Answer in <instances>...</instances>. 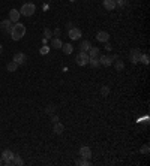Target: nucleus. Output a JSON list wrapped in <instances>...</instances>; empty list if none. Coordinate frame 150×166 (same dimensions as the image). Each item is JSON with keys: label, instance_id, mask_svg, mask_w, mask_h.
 Here are the masks:
<instances>
[{"label": "nucleus", "instance_id": "1", "mask_svg": "<svg viewBox=\"0 0 150 166\" xmlns=\"http://www.w3.org/2000/svg\"><path fill=\"white\" fill-rule=\"evenodd\" d=\"M11 38L14 39V41H20L24 35H26V26L24 24H21V23H15L14 26H12V30H11Z\"/></svg>", "mask_w": 150, "mask_h": 166}, {"label": "nucleus", "instance_id": "2", "mask_svg": "<svg viewBox=\"0 0 150 166\" xmlns=\"http://www.w3.org/2000/svg\"><path fill=\"white\" fill-rule=\"evenodd\" d=\"M35 11H36V6H35L33 3L27 2V3H24V5L21 6L20 14H21V15H24V17H32V15L35 14Z\"/></svg>", "mask_w": 150, "mask_h": 166}, {"label": "nucleus", "instance_id": "3", "mask_svg": "<svg viewBox=\"0 0 150 166\" xmlns=\"http://www.w3.org/2000/svg\"><path fill=\"white\" fill-rule=\"evenodd\" d=\"M89 54L87 53H84V51H80L78 53V56L75 57V62H77V64L78 66H86V64H89Z\"/></svg>", "mask_w": 150, "mask_h": 166}, {"label": "nucleus", "instance_id": "4", "mask_svg": "<svg viewBox=\"0 0 150 166\" xmlns=\"http://www.w3.org/2000/svg\"><path fill=\"white\" fill-rule=\"evenodd\" d=\"M14 156H15V154H14L11 150H5V151L2 153V163L6 165V166H11V165H12Z\"/></svg>", "mask_w": 150, "mask_h": 166}, {"label": "nucleus", "instance_id": "5", "mask_svg": "<svg viewBox=\"0 0 150 166\" xmlns=\"http://www.w3.org/2000/svg\"><path fill=\"white\" fill-rule=\"evenodd\" d=\"M116 59L117 56H99V63L101 66H111Z\"/></svg>", "mask_w": 150, "mask_h": 166}, {"label": "nucleus", "instance_id": "6", "mask_svg": "<svg viewBox=\"0 0 150 166\" xmlns=\"http://www.w3.org/2000/svg\"><path fill=\"white\" fill-rule=\"evenodd\" d=\"M141 56H143V53H141V50H138V48H134V50L131 51V62H132L134 64H137V63L140 62V59H141Z\"/></svg>", "mask_w": 150, "mask_h": 166}, {"label": "nucleus", "instance_id": "7", "mask_svg": "<svg viewBox=\"0 0 150 166\" xmlns=\"http://www.w3.org/2000/svg\"><path fill=\"white\" fill-rule=\"evenodd\" d=\"M68 35H69V38H71L72 41H77V39L81 38V30H80L78 27H72L71 30H68Z\"/></svg>", "mask_w": 150, "mask_h": 166}, {"label": "nucleus", "instance_id": "8", "mask_svg": "<svg viewBox=\"0 0 150 166\" xmlns=\"http://www.w3.org/2000/svg\"><path fill=\"white\" fill-rule=\"evenodd\" d=\"M12 62H15L18 66H20V64H24V63L27 62V56H26L24 53H17V54L14 56V60H12Z\"/></svg>", "mask_w": 150, "mask_h": 166}, {"label": "nucleus", "instance_id": "9", "mask_svg": "<svg viewBox=\"0 0 150 166\" xmlns=\"http://www.w3.org/2000/svg\"><path fill=\"white\" fill-rule=\"evenodd\" d=\"M0 29H2L5 33H11L12 30V21L8 18V20H3L2 23H0Z\"/></svg>", "mask_w": 150, "mask_h": 166}, {"label": "nucleus", "instance_id": "10", "mask_svg": "<svg viewBox=\"0 0 150 166\" xmlns=\"http://www.w3.org/2000/svg\"><path fill=\"white\" fill-rule=\"evenodd\" d=\"M80 156H81V159H92V150H90V147H81L80 148Z\"/></svg>", "mask_w": 150, "mask_h": 166}, {"label": "nucleus", "instance_id": "11", "mask_svg": "<svg viewBox=\"0 0 150 166\" xmlns=\"http://www.w3.org/2000/svg\"><path fill=\"white\" fill-rule=\"evenodd\" d=\"M20 11L18 9H11L9 11V20L12 21V23H18V20H20Z\"/></svg>", "mask_w": 150, "mask_h": 166}, {"label": "nucleus", "instance_id": "12", "mask_svg": "<svg viewBox=\"0 0 150 166\" xmlns=\"http://www.w3.org/2000/svg\"><path fill=\"white\" fill-rule=\"evenodd\" d=\"M108 39H110V35L107 32H98V35H96V41L98 42L105 44V42H108Z\"/></svg>", "mask_w": 150, "mask_h": 166}, {"label": "nucleus", "instance_id": "13", "mask_svg": "<svg viewBox=\"0 0 150 166\" xmlns=\"http://www.w3.org/2000/svg\"><path fill=\"white\" fill-rule=\"evenodd\" d=\"M116 6H117L116 0H104V8L107 11H113V9H116Z\"/></svg>", "mask_w": 150, "mask_h": 166}, {"label": "nucleus", "instance_id": "14", "mask_svg": "<svg viewBox=\"0 0 150 166\" xmlns=\"http://www.w3.org/2000/svg\"><path fill=\"white\" fill-rule=\"evenodd\" d=\"M62 45H63V42H62L59 38H51V48H54V50H62Z\"/></svg>", "mask_w": 150, "mask_h": 166}, {"label": "nucleus", "instance_id": "15", "mask_svg": "<svg viewBox=\"0 0 150 166\" xmlns=\"http://www.w3.org/2000/svg\"><path fill=\"white\" fill-rule=\"evenodd\" d=\"M53 130H54V133L56 135H62L63 132H65V126L62 124V123H54V127H53Z\"/></svg>", "mask_w": 150, "mask_h": 166}, {"label": "nucleus", "instance_id": "16", "mask_svg": "<svg viewBox=\"0 0 150 166\" xmlns=\"http://www.w3.org/2000/svg\"><path fill=\"white\" fill-rule=\"evenodd\" d=\"M113 64H114V67H116V70H119V72L125 69V63H123V60H120L119 57H117V59H116V60L113 62Z\"/></svg>", "mask_w": 150, "mask_h": 166}, {"label": "nucleus", "instance_id": "17", "mask_svg": "<svg viewBox=\"0 0 150 166\" xmlns=\"http://www.w3.org/2000/svg\"><path fill=\"white\" fill-rule=\"evenodd\" d=\"M62 51H63V54L69 56V54H72V51H74V47H72L71 44H63V45H62Z\"/></svg>", "mask_w": 150, "mask_h": 166}, {"label": "nucleus", "instance_id": "18", "mask_svg": "<svg viewBox=\"0 0 150 166\" xmlns=\"http://www.w3.org/2000/svg\"><path fill=\"white\" fill-rule=\"evenodd\" d=\"M87 54H89V57H99V56H101V51H99V48L92 47V48L87 51Z\"/></svg>", "mask_w": 150, "mask_h": 166}, {"label": "nucleus", "instance_id": "19", "mask_svg": "<svg viewBox=\"0 0 150 166\" xmlns=\"http://www.w3.org/2000/svg\"><path fill=\"white\" fill-rule=\"evenodd\" d=\"M90 48H92V44L89 41H83L81 45H80V51H84V53H87Z\"/></svg>", "mask_w": 150, "mask_h": 166}, {"label": "nucleus", "instance_id": "20", "mask_svg": "<svg viewBox=\"0 0 150 166\" xmlns=\"http://www.w3.org/2000/svg\"><path fill=\"white\" fill-rule=\"evenodd\" d=\"M89 64H90L92 67H99V66H101L99 57H90V59H89Z\"/></svg>", "mask_w": 150, "mask_h": 166}, {"label": "nucleus", "instance_id": "21", "mask_svg": "<svg viewBox=\"0 0 150 166\" xmlns=\"http://www.w3.org/2000/svg\"><path fill=\"white\" fill-rule=\"evenodd\" d=\"M12 165H15V166H21V165H24V160L21 159V156H14V159H12Z\"/></svg>", "mask_w": 150, "mask_h": 166}, {"label": "nucleus", "instance_id": "22", "mask_svg": "<svg viewBox=\"0 0 150 166\" xmlns=\"http://www.w3.org/2000/svg\"><path fill=\"white\" fill-rule=\"evenodd\" d=\"M6 69H8V72H15V70L18 69V64H17L15 62H9V63L6 64Z\"/></svg>", "mask_w": 150, "mask_h": 166}, {"label": "nucleus", "instance_id": "23", "mask_svg": "<svg viewBox=\"0 0 150 166\" xmlns=\"http://www.w3.org/2000/svg\"><path fill=\"white\" fill-rule=\"evenodd\" d=\"M75 165H81V166H90L92 163H90V160H89V159H78V160H75Z\"/></svg>", "mask_w": 150, "mask_h": 166}, {"label": "nucleus", "instance_id": "24", "mask_svg": "<svg viewBox=\"0 0 150 166\" xmlns=\"http://www.w3.org/2000/svg\"><path fill=\"white\" fill-rule=\"evenodd\" d=\"M140 62H141L143 64H146V66H147V64L150 63V59H149V54H143V56H141V59H140Z\"/></svg>", "mask_w": 150, "mask_h": 166}, {"label": "nucleus", "instance_id": "25", "mask_svg": "<svg viewBox=\"0 0 150 166\" xmlns=\"http://www.w3.org/2000/svg\"><path fill=\"white\" fill-rule=\"evenodd\" d=\"M101 94H102L104 97H107V96L110 94V87H107V85H104V87L101 88Z\"/></svg>", "mask_w": 150, "mask_h": 166}, {"label": "nucleus", "instance_id": "26", "mask_svg": "<svg viewBox=\"0 0 150 166\" xmlns=\"http://www.w3.org/2000/svg\"><path fill=\"white\" fill-rule=\"evenodd\" d=\"M44 36H45L44 39H51V38H53V32H51L50 29H45V30H44Z\"/></svg>", "mask_w": 150, "mask_h": 166}, {"label": "nucleus", "instance_id": "27", "mask_svg": "<svg viewBox=\"0 0 150 166\" xmlns=\"http://www.w3.org/2000/svg\"><path fill=\"white\" fill-rule=\"evenodd\" d=\"M48 53H50V47H47V45L39 50V54H41V56H45V54H48Z\"/></svg>", "mask_w": 150, "mask_h": 166}, {"label": "nucleus", "instance_id": "28", "mask_svg": "<svg viewBox=\"0 0 150 166\" xmlns=\"http://www.w3.org/2000/svg\"><path fill=\"white\" fill-rule=\"evenodd\" d=\"M56 111V106L54 105H48L47 108H45V114H53Z\"/></svg>", "mask_w": 150, "mask_h": 166}, {"label": "nucleus", "instance_id": "29", "mask_svg": "<svg viewBox=\"0 0 150 166\" xmlns=\"http://www.w3.org/2000/svg\"><path fill=\"white\" fill-rule=\"evenodd\" d=\"M140 151H141V154H146V156H147V154L150 153V148H149V145H144V147H141Z\"/></svg>", "mask_w": 150, "mask_h": 166}, {"label": "nucleus", "instance_id": "30", "mask_svg": "<svg viewBox=\"0 0 150 166\" xmlns=\"http://www.w3.org/2000/svg\"><path fill=\"white\" fill-rule=\"evenodd\" d=\"M105 50H107V51H111V50H113V45L108 44V42H105Z\"/></svg>", "mask_w": 150, "mask_h": 166}, {"label": "nucleus", "instance_id": "31", "mask_svg": "<svg viewBox=\"0 0 150 166\" xmlns=\"http://www.w3.org/2000/svg\"><path fill=\"white\" fill-rule=\"evenodd\" d=\"M60 33H62V30H60V29H59V27H57V29H56V30H54V32H53V35H54V36H59V35H60Z\"/></svg>", "mask_w": 150, "mask_h": 166}, {"label": "nucleus", "instance_id": "32", "mask_svg": "<svg viewBox=\"0 0 150 166\" xmlns=\"http://www.w3.org/2000/svg\"><path fill=\"white\" fill-rule=\"evenodd\" d=\"M51 121H53V123H57V121H59V117H57V115H53V117H51Z\"/></svg>", "mask_w": 150, "mask_h": 166}, {"label": "nucleus", "instance_id": "33", "mask_svg": "<svg viewBox=\"0 0 150 166\" xmlns=\"http://www.w3.org/2000/svg\"><path fill=\"white\" fill-rule=\"evenodd\" d=\"M72 27H74V26H72V23H68V24H66V29H68V30H71Z\"/></svg>", "mask_w": 150, "mask_h": 166}, {"label": "nucleus", "instance_id": "34", "mask_svg": "<svg viewBox=\"0 0 150 166\" xmlns=\"http://www.w3.org/2000/svg\"><path fill=\"white\" fill-rule=\"evenodd\" d=\"M2 53H3V45L0 44V54H2Z\"/></svg>", "mask_w": 150, "mask_h": 166}, {"label": "nucleus", "instance_id": "35", "mask_svg": "<svg viewBox=\"0 0 150 166\" xmlns=\"http://www.w3.org/2000/svg\"><path fill=\"white\" fill-rule=\"evenodd\" d=\"M69 2H72V3H74V2H77V0H69Z\"/></svg>", "mask_w": 150, "mask_h": 166}, {"label": "nucleus", "instance_id": "36", "mask_svg": "<svg viewBox=\"0 0 150 166\" xmlns=\"http://www.w3.org/2000/svg\"><path fill=\"white\" fill-rule=\"evenodd\" d=\"M0 165H2V159H0Z\"/></svg>", "mask_w": 150, "mask_h": 166}]
</instances>
